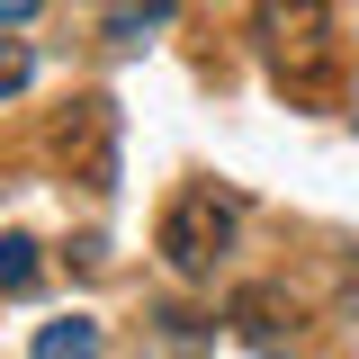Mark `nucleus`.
Masks as SVG:
<instances>
[{
	"mask_svg": "<svg viewBox=\"0 0 359 359\" xmlns=\"http://www.w3.org/2000/svg\"><path fill=\"white\" fill-rule=\"evenodd\" d=\"M252 36H261V54L278 63V81L314 90V72L332 63V0H261Z\"/></svg>",
	"mask_w": 359,
	"mask_h": 359,
	"instance_id": "obj_1",
	"label": "nucleus"
},
{
	"mask_svg": "<svg viewBox=\"0 0 359 359\" xmlns=\"http://www.w3.org/2000/svg\"><path fill=\"white\" fill-rule=\"evenodd\" d=\"M224 252H233V198L189 189V198H171V207H162V261H171L180 278H207Z\"/></svg>",
	"mask_w": 359,
	"mask_h": 359,
	"instance_id": "obj_2",
	"label": "nucleus"
},
{
	"mask_svg": "<svg viewBox=\"0 0 359 359\" xmlns=\"http://www.w3.org/2000/svg\"><path fill=\"white\" fill-rule=\"evenodd\" d=\"M63 153L81 162V189H117V108H108V99H72Z\"/></svg>",
	"mask_w": 359,
	"mask_h": 359,
	"instance_id": "obj_3",
	"label": "nucleus"
},
{
	"mask_svg": "<svg viewBox=\"0 0 359 359\" xmlns=\"http://www.w3.org/2000/svg\"><path fill=\"white\" fill-rule=\"evenodd\" d=\"M233 332H243L261 359H278L287 341H297V306H278V287H243V297H233Z\"/></svg>",
	"mask_w": 359,
	"mask_h": 359,
	"instance_id": "obj_4",
	"label": "nucleus"
},
{
	"mask_svg": "<svg viewBox=\"0 0 359 359\" xmlns=\"http://www.w3.org/2000/svg\"><path fill=\"white\" fill-rule=\"evenodd\" d=\"M36 359H99V323H90V314H54V323H36Z\"/></svg>",
	"mask_w": 359,
	"mask_h": 359,
	"instance_id": "obj_5",
	"label": "nucleus"
},
{
	"mask_svg": "<svg viewBox=\"0 0 359 359\" xmlns=\"http://www.w3.org/2000/svg\"><path fill=\"white\" fill-rule=\"evenodd\" d=\"M171 9H180V0H126V9L108 18V45H117V54H135V45H144V27H171Z\"/></svg>",
	"mask_w": 359,
	"mask_h": 359,
	"instance_id": "obj_6",
	"label": "nucleus"
},
{
	"mask_svg": "<svg viewBox=\"0 0 359 359\" xmlns=\"http://www.w3.org/2000/svg\"><path fill=\"white\" fill-rule=\"evenodd\" d=\"M0 287H9V297L36 287V243H27V233H0Z\"/></svg>",
	"mask_w": 359,
	"mask_h": 359,
	"instance_id": "obj_7",
	"label": "nucleus"
},
{
	"mask_svg": "<svg viewBox=\"0 0 359 359\" xmlns=\"http://www.w3.org/2000/svg\"><path fill=\"white\" fill-rule=\"evenodd\" d=\"M27 72H36V54H27V45H0V99H18Z\"/></svg>",
	"mask_w": 359,
	"mask_h": 359,
	"instance_id": "obj_8",
	"label": "nucleus"
},
{
	"mask_svg": "<svg viewBox=\"0 0 359 359\" xmlns=\"http://www.w3.org/2000/svg\"><path fill=\"white\" fill-rule=\"evenodd\" d=\"M36 9H45V0H0V27H27Z\"/></svg>",
	"mask_w": 359,
	"mask_h": 359,
	"instance_id": "obj_9",
	"label": "nucleus"
},
{
	"mask_svg": "<svg viewBox=\"0 0 359 359\" xmlns=\"http://www.w3.org/2000/svg\"><path fill=\"white\" fill-rule=\"evenodd\" d=\"M351 117H359V108H351Z\"/></svg>",
	"mask_w": 359,
	"mask_h": 359,
	"instance_id": "obj_10",
	"label": "nucleus"
}]
</instances>
